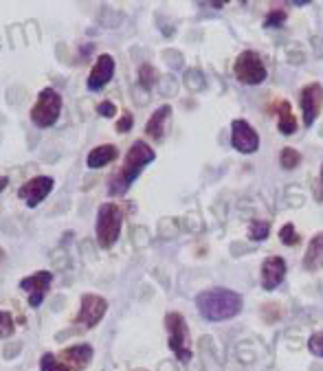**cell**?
Masks as SVG:
<instances>
[{"label": "cell", "mask_w": 323, "mask_h": 371, "mask_svg": "<svg viewBox=\"0 0 323 371\" xmlns=\"http://www.w3.org/2000/svg\"><path fill=\"white\" fill-rule=\"evenodd\" d=\"M242 295L229 288H209L196 297V308L200 317L211 323L229 321L242 312Z\"/></svg>", "instance_id": "1"}, {"label": "cell", "mask_w": 323, "mask_h": 371, "mask_svg": "<svg viewBox=\"0 0 323 371\" xmlns=\"http://www.w3.org/2000/svg\"><path fill=\"white\" fill-rule=\"evenodd\" d=\"M154 159H157V154H154V150L150 148L146 141L132 143V148H130L128 154H126L124 165H121L119 170H117V174L110 178L108 194H110V196H124L126 191L132 187V183H135L137 178L141 176L143 167L150 165Z\"/></svg>", "instance_id": "2"}, {"label": "cell", "mask_w": 323, "mask_h": 371, "mask_svg": "<svg viewBox=\"0 0 323 371\" xmlns=\"http://www.w3.org/2000/svg\"><path fill=\"white\" fill-rule=\"evenodd\" d=\"M121 224H124V211H121L119 205L106 202V205L99 207L95 229H97V242L102 249H113L121 235Z\"/></svg>", "instance_id": "3"}, {"label": "cell", "mask_w": 323, "mask_h": 371, "mask_svg": "<svg viewBox=\"0 0 323 371\" xmlns=\"http://www.w3.org/2000/svg\"><path fill=\"white\" fill-rule=\"evenodd\" d=\"M62 112V95L55 88H44L38 95L36 106L31 108V123L36 128H51L58 123Z\"/></svg>", "instance_id": "4"}, {"label": "cell", "mask_w": 323, "mask_h": 371, "mask_svg": "<svg viewBox=\"0 0 323 371\" xmlns=\"http://www.w3.org/2000/svg\"><path fill=\"white\" fill-rule=\"evenodd\" d=\"M165 328H167V336H170V350L176 354V358L181 363H189L192 361V350H189V330H187L183 314L178 312L167 314Z\"/></svg>", "instance_id": "5"}, {"label": "cell", "mask_w": 323, "mask_h": 371, "mask_svg": "<svg viewBox=\"0 0 323 371\" xmlns=\"http://www.w3.org/2000/svg\"><path fill=\"white\" fill-rule=\"evenodd\" d=\"M233 73H236L238 82L247 86H258L266 80V66L264 60L255 51H242L238 55L236 64H233Z\"/></svg>", "instance_id": "6"}, {"label": "cell", "mask_w": 323, "mask_h": 371, "mask_svg": "<svg viewBox=\"0 0 323 371\" xmlns=\"http://www.w3.org/2000/svg\"><path fill=\"white\" fill-rule=\"evenodd\" d=\"M108 312V301L99 295H93V292H88V295L82 297V306H80V312H77V323L84 325V328H95V325L106 317Z\"/></svg>", "instance_id": "7"}, {"label": "cell", "mask_w": 323, "mask_h": 371, "mask_svg": "<svg viewBox=\"0 0 323 371\" xmlns=\"http://www.w3.org/2000/svg\"><path fill=\"white\" fill-rule=\"evenodd\" d=\"M299 106H302L304 126L310 128L317 121V117L321 115V108H323V88H321V84L304 86L302 93H299Z\"/></svg>", "instance_id": "8"}, {"label": "cell", "mask_w": 323, "mask_h": 371, "mask_svg": "<svg viewBox=\"0 0 323 371\" xmlns=\"http://www.w3.org/2000/svg\"><path fill=\"white\" fill-rule=\"evenodd\" d=\"M231 145L242 154H253L260 148V137L251 123L244 119H236L231 123Z\"/></svg>", "instance_id": "9"}, {"label": "cell", "mask_w": 323, "mask_h": 371, "mask_svg": "<svg viewBox=\"0 0 323 371\" xmlns=\"http://www.w3.org/2000/svg\"><path fill=\"white\" fill-rule=\"evenodd\" d=\"M53 187H55L53 178H49V176H36V178H31L29 183H25L18 189V198L25 200V205L29 209H36L40 202L51 194Z\"/></svg>", "instance_id": "10"}, {"label": "cell", "mask_w": 323, "mask_h": 371, "mask_svg": "<svg viewBox=\"0 0 323 371\" xmlns=\"http://www.w3.org/2000/svg\"><path fill=\"white\" fill-rule=\"evenodd\" d=\"M53 284V275L49 271H40V273H33L27 279L20 281V288L29 292V306L31 308H38L40 303L47 297V292Z\"/></svg>", "instance_id": "11"}, {"label": "cell", "mask_w": 323, "mask_h": 371, "mask_svg": "<svg viewBox=\"0 0 323 371\" xmlns=\"http://www.w3.org/2000/svg\"><path fill=\"white\" fill-rule=\"evenodd\" d=\"M286 271H288V266H286V260L284 257H266V260L262 262L260 266V281H262V288L264 290H275L277 286H282V281L286 277Z\"/></svg>", "instance_id": "12"}, {"label": "cell", "mask_w": 323, "mask_h": 371, "mask_svg": "<svg viewBox=\"0 0 323 371\" xmlns=\"http://www.w3.org/2000/svg\"><path fill=\"white\" fill-rule=\"evenodd\" d=\"M113 75H115V58L108 53H102L97 58L91 75H88V80H86L88 91H93V93L102 91V88L113 80Z\"/></svg>", "instance_id": "13"}, {"label": "cell", "mask_w": 323, "mask_h": 371, "mask_svg": "<svg viewBox=\"0 0 323 371\" xmlns=\"http://www.w3.org/2000/svg\"><path fill=\"white\" fill-rule=\"evenodd\" d=\"M93 358V347L91 345H73V347H66V350L60 354V361L69 367L71 371H82Z\"/></svg>", "instance_id": "14"}, {"label": "cell", "mask_w": 323, "mask_h": 371, "mask_svg": "<svg viewBox=\"0 0 323 371\" xmlns=\"http://www.w3.org/2000/svg\"><path fill=\"white\" fill-rule=\"evenodd\" d=\"M117 156H119V150L115 148V145L104 143V145H97V148H93L91 152H88L86 165L91 167V170H102V167H106L108 163H113Z\"/></svg>", "instance_id": "15"}, {"label": "cell", "mask_w": 323, "mask_h": 371, "mask_svg": "<svg viewBox=\"0 0 323 371\" xmlns=\"http://www.w3.org/2000/svg\"><path fill=\"white\" fill-rule=\"evenodd\" d=\"M304 268L308 273H317L323 268V231L308 242V249L304 255Z\"/></svg>", "instance_id": "16"}, {"label": "cell", "mask_w": 323, "mask_h": 371, "mask_svg": "<svg viewBox=\"0 0 323 371\" xmlns=\"http://www.w3.org/2000/svg\"><path fill=\"white\" fill-rule=\"evenodd\" d=\"M172 119V108L170 106H161L159 110H154V115L150 117L148 126H146V134L152 139H163L165 137V126Z\"/></svg>", "instance_id": "17"}, {"label": "cell", "mask_w": 323, "mask_h": 371, "mask_svg": "<svg viewBox=\"0 0 323 371\" xmlns=\"http://www.w3.org/2000/svg\"><path fill=\"white\" fill-rule=\"evenodd\" d=\"M277 130L282 134H295L297 130V119L291 112V104L288 101H280V121H277Z\"/></svg>", "instance_id": "18"}, {"label": "cell", "mask_w": 323, "mask_h": 371, "mask_svg": "<svg viewBox=\"0 0 323 371\" xmlns=\"http://www.w3.org/2000/svg\"><path fill=\"white\" fill-rule=\"evenodd\" d=\"M269 233H271V224L266 220H253L249 224V238L255 240V242L266 240V238H269Z\"/></svg>", "instance_id": "19"}, {"label": "cell", "mask_w": 323, "mask_h": 371, "mask_svg": "<svg viewBox=\"0 0 323 371\" xmlns=\"http://www.w3.org/2000/svg\"><path fill=\"white\" fill-rule=\"evenodd\" d=\"M280 163L284 170H295V167H299V163H302V154H299L295 148H284L282 154H280Z\"/></svg>", "instance_id": "20"}, {"label": "cell", "mask_w": 323, "mask_h": 371, "mask_svg": "<svg viewBox=\"0 0 323 371\" xmlns=\"http://www.w3.org/2000/svg\"><path fill=\"white\" fill-rule=\"evenodd\" d=\"M40 371H71V369L66 367L58 356L44 354V356L40 358Z\"/></svg>", "instance_id": "21"}, {"label": "cell", "mask_w": 323, "mask_h": 371, "mask_svg": "<svg viewBox=\"0 0 323 371\" xmlns=\"http://www.w3.org/2000/svg\"><path fill=\"white\" fill-rule=\"evenodd\" d=\"M154 82H157V69L152 64H143L139 69V84L143 88H152Z\"/></svg>", "instance_id": "22"}, {"label": "cell", "mask_w": 323, "mask_h": 371, "mask_svg": "<svg viewBox=\"0 0 323 371\" xmlns=\"http://www.w3.org/2000/svg\"><path fill=\"white\" fill-rule=\"evenodd\" d=\"M16 332V325H14V317L9 312L0 310V339H9L11 334Z\"/></svg>", "instance_id": "23"}, {"label": "cell", "mask_w": 323, "mask_h": 371, "mask_svg": "<svg viewBox=\"0 0 323 371\" xmlns=\"http://www.w3.org/2000/svg\"><path fill=\"white\" fill-rule=\"evenodd\" d=\"M280 240L286 244V246H295L299 242V235L295 231V224H284L282 231H280Z\"/></svg>", "instance_id": "24"}, {"label": "cell", "mask_w": 323, "mask_h": 371, "mask_svg": "<svg viewBox=\"0 0 323 371\" xmlns=\"http://www.w3.org/2000/svg\"><path fill=\"white\" fill-rule=\"evenodd\" d=\"M308 350H310V354H313V356L323 358V330L310 336V341H308Z\"/></svg>", "instance_id": "25"}, {"label": "cell", "mask_w": 323, "mask_h": 371, "mask_svg": "<svg viewBox=\"0 0 323 371\" xmlns=\"http://www.w3.org/2000/svg\"><path fill=\"white\" fill-rule=\"evenodd\" d=\"M286 22V11L284 9H273L269 16H266V20H264V27H282Z\"/></svg>", "instance_id": "26"}, {"label": "cell", "mask_w": 323, "mask_h": 371, "mask_svg": "<svg viewBox=\"0 0 323 371\" xmlns=\"http://www.w3.org/2000/svg\"><path fill=\"white\" fill-rule=\"evenodd\" d=\"M97 115H99V117L113 119V117L117 115V106L113 104V101H102V104L97 106Z\"/></svg>", "instance_id": "27"}, {"label": "cell", "mask_w": 323, "mask_h": 371, "mask_svg": "<svg viewBox=\"0 0 323 371\" xmlns=\"http://www.w3.org/2000/svg\"><path fill=\"white\" fill-rule=\"evenodd\" d=\"M132 128V115L130 112H124V117L117 121V132H128Z\"/></svg>", "instance_id": "28"}, {"label": "cell", "mask_w": 323, "mask_h": 371, "mask_svg": "<svg viewBox=\"0 0 323 371\" xmlns=\"http://www.w3.org/2000/svg\"><path fill=\"white\" fill-rule=\"evenodd\" d=\"M7 185H9V178L7 176H0V194L7 189Z\"/></svg>", "instance_id": "29"}, {"label": "cell", "mask_w": 323, "mask_h": 371, "mask_svg": "<svg viewBox=\"0 0 323 371\" xmlns=\"http://www.w3.org/2000/svg\"><path fill=\"white\" fill-rule=\"evenodd\" d=\"M321 183H323V165H321Z\"/></svg>", "instance_id": "30"}, {"label": "cell", "mask_w": 323, "mask_h": 371, "mask_svg": "<svg viewBox=\"0 0 323 371\" xmlns=\"http://www.w3.org/2000/svg\"><path fill=\"white\" fill-rule=\"evenodd\" d=\"M135 371H148V369H135Z\"/></svg>", "instance_id": "31"}]
</instances>
